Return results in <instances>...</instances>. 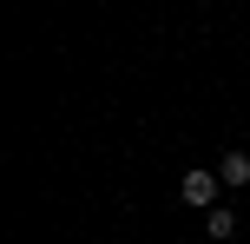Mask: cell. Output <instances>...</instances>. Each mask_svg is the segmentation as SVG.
Instances as JSON below:
<instances>
[{
	"label": "cell",
	"mask_w": 250,
	"mask_h": 244,
	"mask_svg": "<svg viewBox=\"0 0 250 244\" xmlns=\"http://www.w3.org/2000/svg\"><path fill=\"white\" fill-rule=\"evenodd\" d=\"M217 185H224V178L198 165V172H185V178H178V198H185L191 211H217Z\"/></svg>",
	"instance_id": "6da1fadb"
},
{
	"label": "cell",
	"mask_w": 250,
	"mask_h": 244,
	"mask_svg": "<svg viewBox=\"0 0 250 244\" xmlns=\"http://www.w3.org/2000/svg\"><path fill=\"white\" fill-rule=\"evenodd\" d=\"M204 238H217V244H224V238H237V211H230V205L204 211Z\"/></svg>",
	"instance_id": "3957f363"
},
{
	"label": "cell",
	"mask_w": 250,
	"mask_h": 244,
	"mask_svg": "<svg viewBox=\"0 0 250 244\" xmlns=\"http://www.w3.org/2000/svg\"><path fill=\"white\" fill-rule=\"evenodd\" d=\"M217 178H224V185H244V192H250V152H244V145H230V152L217 158Z\"/></svg>",
	"instance_id": "7a4b0ae2"
}]
</instances>
